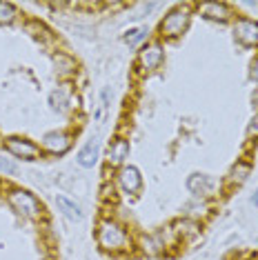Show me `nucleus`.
Wrapping results in <instances>:
<instances>
[{"label": "nucleus", "mask_w": 258, "mask_h": 260, "mask_svg": "<svg viewBox=\"0 0 258 260\" xmlns=\"http://www.w3.org/2000/svg\"><path fill=\"white\" fill-rule=\"evenodd\" d=\"M3 145L11 156L20 158V160H38L40 153H43L40 145H36L29 138H20V136H7V138L3 140Z\"/></svg>", "instance_id": "nucleus-5"}, {"label": "nucleus", "mask_w": 258, "mask_h": 260, "mask_svg": "<svg viewBox=\"0 0 258 260\" xmlns=\"http://www.w3.org/2000/svg\"><path fill=\"white\" fill-rule=\"evenodd\" d=\"M247 138L249 140H258V111L251 116V120L247 125Z\"/></svg>", "instance_id": "nucleus-19"}, {"label": "nucleus", "mask_w": 258, "mask_h": 260, "mask_svg": "<svg viewBox=\"0 0 258 260\" xmlns=\"http://www.w3.org/2000/svg\"><path fill=\"white\" fill-rule=\"evenodd\" d=\"M96 242L103 251L118 256V253H129L134 249V240L129 232L114 218H101L96 227Z\"/></svg>", "instance_id": "nucleus-1"}, {"label": "nucleus", "mask_w": 258, "mask_h": 260, "mask_svg": "<svg viewBox=\"0 0 258 260\" xmlns=\"http://www.w3.org/2000/svg\"><path fill=\"white\" fill-rule=\"evenodd\" d=\"M194 16V5L185 3V5H176L174 9L167 11V16L160 20L158 25V34L165 40H176L180 38L189 27V20Z\"/></svg>", "instance_id": "nucleus-2"}, {"label": "nucleus", "mask_w": 258, "mask_h": 260, "mask_svg": "<svg viewBox=\"0 0 258 260\" xmlns=\"http://www.w3.org/2000/svg\"><path fill=\"white\" fill-rule=\"evenodd\" d=\"M251 203H254V207H258V189H256V193H254V198H251Z\"/></svg>", "instance_id": "nucleus-22"}, {"label": "nucleus", "mask_w": 258, "mask_h": 260, "mask_svg": "<svg viewBox=\"0 0 258 260\" xmlns=\"http://www.w3.org/2000/svg\"><path fill=\"white\" fill-rule=\"evenodd\" d=\"M76 160H78L80 167L91 169L93 165L98 162V143H96V140H89V143H87L83 149L78 151V158H76Z\"/></svg>", "instance_id": "nucleus-15"}, {"label": "nucleus", "mask_w": 258, "mask_h": 260, "mask_svg": "<svg viewBox=\"0 0 258 260\" xmlns=\"http://www.w3.org/2000/svg\"><path fill=\"white\" fill-rule=\"evenodd\" d=\"M165 62V49H163V43L160 40H149L140 47L138 56H136V69L138 74L147 76V74H154L160 69V64Z\"/></svg>", "instance_id": "nucleus-4"}, {"label": "nucleus", "mask_w": 258, "mask_h": 260, "mask_svg": "<svg viewBox=\"0 0 258 260\" xmlns=\"http://www.w3.org/2000/svg\"><path fill=\"white\" fill-rule=\"evenodd\" d=\"M116 180H118V187L129 196H136V193L143 189V174H140L138 167L134 165H122L116 174Z\"/></svg>", "instance_id": "nucleus-7"}, {"label": "nucleus", "mask_w": 258, "mask_h": 260, "mask_svg": "<svg viewBox=\"0 0 258 260\" xmlns=\"http://www.w3.org/2000/svg\"><path fill=\"white\" fill-rule=\"evenodd\" d=\"M249 78L258 85V56L254 58V62H251V72H249Z\"/></svg>", "instance_id": "nucleus-21"}, {"label": "nucleus", "mask_w": 258, "mask_h": 260, "mask_svg": "<svg viewBox=\"0 0 258 260\" xmlns=\"http://www.w3.org/2000/svg\"><path fill=\"white\" fill-rule=\"evenodd\" d=\"M74 145V136L69 132H49L45 134L43 143H40V149L51 153V156H62L72 149Z\"/></svg>", "instance_id": "nucleus-6"}, {"label": "nucleus", "mask_w": 258, "mask_h": 260, "mask_svg": "<svg viewBox=\"0 0 258 260\" xmlns=\"http://www.w3.org/2000/svg\"><path fill=\"white\" fill-rule=\"evenodd\" d=\"M18 16V9L11 3H0V25H11Z\"/></svg>", "instance_id": "nucleus-18"}, {"label": "nucleus", "mask_w": 258, "mask_h": 260, "mask_svg": "<svg viewBox=\"0 0 258 260\" xmlns=\"http://www.w3.org/2000/svg\"><path fill=\"white\" fill-rule=\"evenodd\" d=\"M194 9L201 11L203 18L212 20V22H230L234 18V11L227 3H203V5H194Z\"/></svg>", "instance_id": "nucleus-9"}, {"label": "nucleus", "mask_w": 258, "mask_h": 260, "mask_svg": "<svg viewBox=\"0 0 258 260\" xmlns=\"http://www.w3.org/2000/svg\"><path fill=\"white\" fill-rule=\"evenodd\" d=\"M187 189L194 193V196H209L214 191V180L205 174H191L189 180H187Z\"/></svg>", "instance_id": "nucleus-13"}, {"label": "nucleus", "mask_w": 258, "mask_h": 260, "mask_svg": "<svg viewBox=\"0 0 258 260\" xmlns=\"http://www.w3.org/2000/svg\"><path fill=\"white\" fill-rule=\"evenodd\" d=\"M56 203H58V207L62 209V214L67 216V218H72V220H78L80 216V207L76 205V203H72L69 198H64V196H56Z\"/></svg>", "instance_id": "nucleus-16"}, {"label": "nucleus", "mask_w": 258, "mask_h": 260, "mask_svg": "<svg viewBox=\"0 0 258 260\" xmlns=\"http://www.w3.org/2000/svg\"><path fill=\"white\" fill-rule=\"evenodd\" d=\"M0 171H3V174H16V165L0 158Z\"/></svg>", "instance_id": "nucleus-20"}, {"label": "nucleus", "mask_w": 258, "mask_h": 260, "mask_svg": "<svg viewBox=\"0 0 258 260\" xmlns=\"http://www.w3.org/2000/svg\"><path fill=\"white\" fill-rule=\"evenodd\" d=\"M249 174H251V162H247V160H236V165H232L230 174H227V178H225V187L227 189L240 187L245 180L249 178Z\"/></svg>", "instance_id": "nucleus-11"}, {"label": "nucleus", "mask_w": 258, "mask_h": 260, "mask_svg": "<svg viewBox=\"0 0 258 260\" xmlns=\"http://www.w3.org/2000/svg\"><path fill=\"white\" fill-rule=\"evenodd\" d=\"M147 34H149L147 27H136V29H129L125 36H122V40H125L129 47H136V45H140L145 38H147Z\"/></svg>", "instance_id": "nucleus-17"}, {"label": "nucleus", "mask_w": 258, "mask_h": 260, "mask_svg": "<svg viewBox=\"0 0 258 260\" xmlns=\"http://www.w3.org/2000/svg\"><path fill=\"white\" fill-rule=\"evenodd\" d=\"M254 105H256V107H258V89L254 91Z\"/></svg>", "instance_id": "nucleus-23"}, {"label": "nucleus", "mask_w": 258, "mask_h": 260, "mask_svg": "<svg viewBox=\"0 0 258 260\" xmlns=\"http://www.w3.org/2000/svg\"><path fill=\"white\" fill-rule=\"evenodd\" d=\"M234 38L243 47H258V22L251 18L234 20Z\"/></svg>", "instance_id": "nucleus-8"}, {"label": "nucleus", "mask_w": 258, "mask_h": 260, "mask_svg": "<svg viewBox=\"0 0 258 260\" xmlns=\"http://www.w3.org/2000/svg\"><path fill=\"white\" fill-rule=\"evenodd\" d=\"M138 249H140V253H145V256H160L167 247H165V242L160 240V236H143V238L138 240Z\"/></svg>", "instance_id": "nucleus-14"}, {"label": "nucleus", "mask_w": 258, "mask_h": 260, "mask_svg": "<svg viewBox=\"0 0 258 260\" xmlns=\"http://www.w3.org/2000/svg\"><path fill=\"white\" fill-rule=\"evenodd\" d=\"M7 203L14 207V211H18L20 216L29 218V220H40V218H43V205H40L38 198L34 196V193H29L27 189H9Z\"/></svg>", "instance_id": "nucleus-3"}, {"label": "nucleus", "mask_w": 258, "mask_h": 260, "mask_svg": "<svg viewBox=\"0 0 258 260\" xmlns=\"http://www.w3.org/2000/svg\"><path fill=\"white\" fill-rule=\"evenodd\" d=\"M172 232L176 234V238L178 240H191V238H196L198 234H201V224H198L196 220H191V218H183V220H176L172 224Z\"/></svg>", "instance_id": "nucleus-12"}, {"label": "nucleus", "mask_w": 258, "mask_h": 260, "mask_svg": "<svg viewBox=\"0 0 258 260\" xmlns=\"http://www.w3.org/2000/svg\"><path fill=\"white\" fill-rule=\"evenodd\" d=\"M129 151H132V147H129L127 138H122V136L114 138V140H111V145H109V149H107V165H109V167L120 169L122 165H127Z\"/></svg>", "instance_id": "nucleus-10"}]
</instances>
